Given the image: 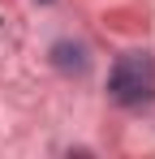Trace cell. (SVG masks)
<instances>
[{
    "mask_svg": "<svg viewBox=\"0 0 155 159\" xmlns=\"http://www.w3.org/2000/svg\"><path fill=\"white\" fill-rule=\"evenodd\" d=\"M108 95L121 107H142L155 99V60L151 52H125L108 73Z\"/></svg>",
    "mask_w": 155,
    "mask_h": 159,
    "instance_id": "1",
    "label": "cell"
},
{
    "mask_svg": "<svg viewBox=\"0 0 155 159\" xmlns=\"http://www.w3.org/2000/svg\"><path fill=\"white\" fill-rule=\"evenodd\" d=\"M43 4H52V0H43Z\"/></svg>",
    "mask_w": 155,
    "mask_h": 159,
    "instance_id": "3",
    "label": "cell"
},
{
    "mask_svg": "<svg viewBox=\"0 0 155 159\" xmlns=\"http://www.w3.org/2000/svg\"><path fill=\"white\" fill-rule=\"evenodd\" d=\"M52 65L60 69V73H86V48L82 43H69V39H60V43H52Z\"/></svg>",
    "mask_w": 155,
    "mask_h": 159,
    "instance_id": "2",
    "label": "cell"
}]
</instances>
